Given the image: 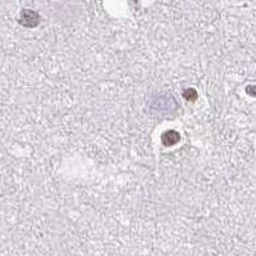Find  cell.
<instances>
[{"instance_id":"6da1fadb","label":"cell","mask_w":256,"mask_h":256,"mask_svg":"<svg viewBox=\"0 0 256 256\" xmlns=\"http://www.w3.org/2000/svg\"><path fill=\"white\" fill-rule=\"evenodd\" d=\"M150 108L154 114H169V112H174L178 108V103L174 100V96H169V94H161V96H154V100H150Z\"/></svg>"},{"instance_id":"7a4b0ae2","label":"cell","mask_w":256,"mask_h":256,"mask_svg":"<svg viewBox=\"0 0 256 256\" xmlns=\"http://www.w3.org/2000/svg\"><path fill=\"white\" fill-rule=\"evenodd\" d=\"M18 22L20 24L24 26V28H38L40 24V16L36 12H34V10H22L21 14H20Z\"/></svg>"},{"instance_id":"3957f363","label":"cell","mask_w":256,"mask_h":256,"mask_svg":"<svg viewBox=\"0 0 256 256\" xmlns=\"http://www.w3.org/2000/svg\"><path fill=\"white\" fill-rule=\"evenodd\" d=\"M161 140H162L164 146L166 147H172V146H175L176 143L180 142V134L175 130H169V132H165L161 136Z\"/></svg>"},{"instance_id":"277c9868","label":"cell","mask_w":256,"mask_h":256,"mask_svg":"<svg viewBox=\"0 0 256 256\" xmlns=\"http://www.w3.org/2000/svg\"><path fill=\"white\" fill-rule=\"evenodd\" d=\"M184 98L190 100V102H193V100L197 98V93L193 90V89H188V90H186V93H184Z\"/></svg>"}]
</instances>
